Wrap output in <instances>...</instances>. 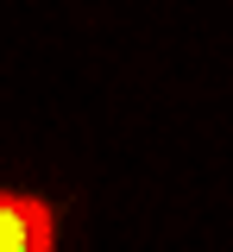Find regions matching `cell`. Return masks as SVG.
Instances as JSON below:
<instances>
[{"label": "cell", "instance_id": "1", "mask_svg": "<svg viewBox=\"0 0 233 252\" xmlns=\"http://www.w3.org/2000/svg\"><path fill=\"white\" fill-rule=\"evenodd\" d=\"M0 252H57V215L32 189H0Z\"/></svg>", "mask_w": 233, "mask_h": 252}]
</instances>
